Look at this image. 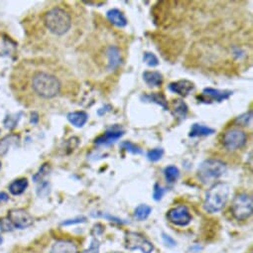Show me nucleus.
Returning a JSON list of instances; mask_svg holds the SVG:
<instances>
[{"label":"nucleus","mask_w":253,"mask_h":253,"mask_svg":"<svg viewBox=\"0 0 253 253\" xmlns=\"http://www.w3.org/2000/svg\"><path fill=\"white\" fill-rule=\"evenodd\" d=\"M164 155V149L162 148H154L147 152V159L151 162H158L162 159Z\"/></svg>","instance_id":"a878e982"},{"label":"nucleus","mask_w":253,"mask_h":253,"mask_svg":"<svg viewBox=\"0 0 253 253\" xmlns=\"http://www.w3.org/2000/svg\"><path fill=\"white\" fill-rule=\"evenodd\" d=\"M230 188L226 183H216L207 192L204 209L210 213L220 211L226 205L229 197Z\"/></svg>","instance_id":"7ed1b4c3"},{"label":"nucleus","mask_w":253,"mask_h":253,"mask_svg":"<svg viewBox=\"0 0 253 253\" xmlns=\"http://www.w3.org/2000/svg\"><path fill=\"white\" fill-rule=\"evenodd\" d=\"M124 246L128 250H141L142 253H152L154 245L139 232L128 231L125 233Z\"/></svg>","instance_id":"0eeeda50"},{"label":"nucleus","mask_w":253,"mask_h":253,"mask_svg":"<svg viewBox=\"0 0 253 253\" xmlns=\"http://www.w3.org/2000/svg\"><path fill=\"white\" fill-rule=\"evenodd\" d=\"M0 132H1V130H0Z\"/></svg>","instance_id":"c9c22d12"},{"label":"nucleus","mask_w":253,"mask_h":253,"mask_svg":"<svg viewBox=\"0 0 253 253\" xmlns=\"http://www.w3.org/2000/svg\"><path fill=\"white\" fill-rule=\"evenodd\" d=\"M164 194H165V190L159 184H155L153 189V199L158 202L163 198Z\"/></svg>","instance_id":"c756f323"},{"label":"nucleus","mask_w":253,"mask_h":253,"mask_svg":"<svg viewBox=\"0 0 253 253\" xmlns=\"http://www.w3.org/2000/svg\"><path fill=\"white\" fill-rule=\"evenodd\" d=\"M141 100L144 102H152L160 105L164 110H169V104L166 96L161 92H151L141 95Z\"/></svg>","instance_id":"2eb2a0df"},{"label":"nucleus","mask_w":253,"mask_h":253,"mask_svg":"<svg viewBox=\"0 0 253 253\" xmlns=\"http://www.w3.org/2000/svg\"><path fill=\"white\" fill-rule=\"evenodd\" d=\"M9 86L25 107H51L77 92L73 74L58 62L44 58L25 59L12 69Z\"/></svg>","instance_id":"f257e3e1"},{"label":"nucleus","mask_w":253,"mask_h":253,"mask_svg":"<svg viewBox=\"0 0 253 253\" xmlns=\"http://www.w3.org/2000/svg\"><path fill=\"white\" fill-rule=\"evenodd\" d=\"M86 218L85 217H78L75 219H68L64 222H62V225H72V224H76V223H82V222H85Z\"/></svg>","instance_id":"7c9ffc66"},{"label":"nucleus","mask_w":253,"mask_h":253,"mask_svg":"<svg viewBox=\"0 0 253 253\" xmlns=\"http://www.w3.org/2000/svg\"><path fill=\"white\" fill-rule=\"evenodd\" d=\"M232 95L231 90H220L212 87H206L201 96H198V99L201 102L205 103H211L212 101L216 102H221L225 99H228Z\"/></svg>","instance_id":"9d476101"},{"label":"nucleus","mask_w":253,"mask_h":253,"mask_svg":"<svg viewBox=\"0 0 253 253\" xmlns=\"http://www.w3.org/2000/svg\"><path fill=\"white\" fill-rule=\"evenodd\" d=\"M27 187H28V180L26 178L17 179L9 185V192L13 196H19L26 191Z\"/></svg>","instance_id":"6ab92c4d"},{"label":"nucleus","mask_w":253,"mask_h":253,"mask_svg":"<svg viewBox=\"0 0 253 253\" xmlns=\"http://www.w3.org/2000/svg\"><path fill=\"white\" fill-rule=\"evenodd\" d=\"M0 169H1V162H0Z\"/></svg>","instance_id":"f704fd0d"},{"label":"nucleus","mask_w":253,"mask_h":253,"mask_svg":"<svg viewBox=\"0 0 253 253\" xmlns=\"http://www.w3.org/2000/svg\"><path fill=\"white\" fill-rule=\"evenodd\" d=\"M246 143V132L237 126H232V127L226 129L221 137V144L228 151L239 150L243 148Z\"/></svg>","instance_id":"423d86ee"},{"label":"nucleus","mask_w":253,"mask_h":253,"mask_svg":"<svg viewBox=\"0 0 253 253\" xmlns=\"http://www.w3.org/2000/svg\"><path fill=\"white\" fill-rule=\"evenodd\" d=\"M9 200V196L4 193V192H0V203H6Z\"/></svg>","instance_id":"473e14b6"},{"label":"nucleus","mask_w":253,"mask_h":253,"mask_svg":"<svg viewBox=\"0 0 253 253\" xmlns=\"http://www.w3.org/2000/svg\"><path fill=\"white\" fill-rule=\"evenodd\" d=\"M163 239L165 241V243L169 246H174L176 244L175 240L173 238H171L169 235H166V234H163Z\"/></svg>","instance_id":"2f4dec72"},{"label":"nucleus","mask_w":253,"mask_h":253,"mask_svg":"<svg viewBox=\"0 0 253 253\" xmlns=\"http://www.w3.org/2000/svg\"><path fill=\"white\" fill-rule=\"evenodd\" d=\"M231 212L237 220L248 219L253 212L252 197L246 193L237 194L231 204Z\"/></svg>","instance_id":"39448f33"},{"label":"nucleus","mask_w":253,"mask_h":253,"mask_svg":"<svg viewBox=\"0 0 253 253\" xmlns=\"http://www.w3.org/2000/svg\"><path fill=\"white\" fill-rule=\"evenodd\" d=\"M168 89L173 93L186 97L195 89V84L188 80H180V81L171 83L168 85Z\"/></svg>","instance_id":"f8f14e48"},{"label":"nucleus","mask_w":253,"mask_h":253,"mask_svg":"<svg viewBox=\"0 0 253 253\" xmlns=\"http://www.w3.org/2000/svg\"><path fill=\"white\" fill-rule=\"evenodd\" d=\"M19 141V136L11 134L4 137L2 140H0V155H5L9 148Z\"/></svg>","instance_id":"412c9836"},{"label":"nucleus","mask_w":253,"mask_h":253,"mask_svg":"<svg viewBox=\"0 0 253 253\" xmlns=\"http://www.w3.org/2000/svg\"><path fill=\"white\" fill-rule=\"evenodd\" d=\"M6 218L11 223L13 229H25L34 222L33 217L22 209H15L8 211Z\"/></svg>","instance_id":"1a4fd4ad"},{"label":"nucleus","mask_w":253,"mask_h":253,"mask_svg":"<svg viewBox=\"0 0 253 253\" xmlns=\"http://www.w3.org/2000/svg\"><path fill=\"white\" fill-rule=\"evenodd\" d=\"M49 172H50V166H49V164H44V165L40 168V170L38 171V173H36V174L34 175L33 180H34L36 183H37V182H41V181L44 179V177L49 174Z\"/></svg>","instance_id":"cd10ccee"},{"label":"nucleus","mask_w":253,"mask_h":253,"mask_svg":"<svg viewBox=\"0 0 253 253\" xmlns=\"http://www.w3.org/2000/svg\"><path fill=\"white\" fill-rule=\"evenodd\" d=\"M143 61L146 65H148L151 68H155L157 66H159L160 62L157 58V56L151 52H145L144 56H143Z\"/></svg>","instance_id":"bb28decb"},{"label":"nucleus","mask_w":253,"mask_h":253,"mask_svg":"<svg viewBox=\"0 0 253 253\" xmlns=\"http://www.w3.org/2000/svg\"><path fill=\"white\" fill-rule=\"evenodd\" d=\"M144 82L150 87H160L163 84V76L157 71H145L142 75Z\"/></svg>","instance_id":"dca6fc26"},{"label":"nucleus","mask_w":253,"mask_h":253,"mask_svg":"<svg viewBox=\"0 0 253 253\" xmlns=\"http://www.w3.org/2000/svg\"><path fill=\"white\" fill-rule=\"evenodd\" d=\"M67 118L69 120V122L74 125L75 127L81 128L87 122L88 120V114L85 111L83 110H79V111H74V112H70L67 115Z\"/></svg>","instance_id":"f3484780"},{"label":"nucleus","mask_w":253,"mask_h":253,"mask_svg":"<svg viewBox=\"0 0 253 253\" xmlns=\"http://www.w3.org/2000/svg\"><path fill=\"white\" fill-rule=\"evenodd\" d=\"M99 247H100V243H99L98 239L92 238L90 241L89 247L87 249H85L83 253H99Z\"/></svg>","instance_id":"c85d7f7f"},{"label":"nucleus","mask_w":253,"mask_h":253,"mask_svg":"<svg viewBox=\"0 0 253 253\" xmlns=\"http://www.w3.org/2000/svg\"><path fill=\"white\" fill-rule=\"evenodd\" d=\"M215 133V130L213 128L208 127V126H205L203 124L199 123H194L191 127V130L189 132V136L194 138V137H204V136H210Z\"/></svg>","instance_id":"a211bd4d"},{"label":"nucleus","mask_w":253,"mask_h":253,"mask_svg":"<svg viewBox=\"0 0 253 253\" xmlns=\"http://www.w3.org/2000/svg\"><path fill=\"white\" fill-rule=\"evenodd\" d=\"M226 171L227 166L223 161L214 158H209L200 164L197 175L202 183L208 185L222 177Z\"/></svg>","instance_id":"20e7f679"},{"label":"nucleus","mask_w":253,"mask_h":253,"mask_svg":"<svg viewBox=\"0 0 253 253\" xmlns=\"http://www.w3.org/2000/svg\"><path fill=\"white\" fill-rule=\"evenodd\" d=\"M151 211H152V208H151L150 206L145 205V204L139 205V206L135 209V211H134V217H135L136 219L140 220V221L145 220V219L148 218V216L150 215Z\"/></svg>","instance_id":"4be33fe9"},{"label":"nucleus","mask_w":253,"mask_h":253,"mask_svg":"<svg viewBox=\"0 0 253 253\" xmlns=\"http://www.w3.org/2000/svg\"><path fill=\"white\" fill-rule=\"evenodd\" d=\"M164 177L169 184L175 183L180 177V171L176 166H167L164 169Z\"/></svg>","instance_id":"5701e85b"},{"label":"nucleus","mask_w":253,"mask_h":253,"mask_svg":"<svg viewBox=\"0 0 253 253\" xmlns=\"http://www.w3.org/2000/svg\"><path fill=\"white\" fill-rule=\"evenodd\" d=\"M120 147L124 150H126L127 152H130L134 155H141L143 152H142V149L137 146L136 144L130 142V141H124L120 144Z\"/></svg>","instance_id":"393cba45"},{"label":"nucleus","mask_w":253,"mask_h":253,"mask_svg":"<svg viewBox=\"0 0 253 253\" xmlns=\"http://www.w3.org/2000/svg\"><path fill=\"white\" fill-rule=\"evenodd\" d=\"M166 216L171 223L177 226H187L193 219L189 209L184 205L169 210Z\"/></svg>","instance_id":"6e6552de"},{"label":"nucleus","mask_w":253,"mask_h":253,"mask_svg":"<svg viewBox=\"0 0 253 253\" xmlns=\"http://www.w3.org/2000/svg\"><path fill=\"white\" fill-rule=\"evenodd\" d=\"M50 253H78V247L70 240H57L52 244Z\"/></svg>","instance_id":"ddd939ff"},{"label":"nucleus","mask_w":253,"mask_h":253,"mask_svg":"<svg viewBox=\"0 0 253 253\" xmlns=\"http://www.w3.org/2000/svg\"><path fill=\"white\" fill-rule=\"evenodd\" d=\"M252 121V110H249L248 112H245L241 115H239L238 117H236V119L234 120L235 125L237 127L239 126H244V127H247L249 126V124H251Z\"/></svg>","instance_id":"b1692460"},{"label":"nucleus","mask_w":253,"mask_h":253,"mask_svg":"<svg viewBox=\"0 0 253 253\" xmlns=\"http://www.w3.org/2000/svg\"><path fill=\"white\" fill-rule=\"evenodd\" d=\"M123 135H124L123 130L116 127H113V128L111 127L107 129L105 132H103L101 135H99L97 138H95L93 143L97 146H107L116 142Z\"/></svg>","instance_id":"9b49d317"},{"label":"nucleus","mask_w":253,"mask_h":253,"mask_svg":"<svg viewBox=\"0 0 253 253\" xmlns=\"http://www.w3.org/2000/svg\"><path fill=\"white\" fill-rule=\"evenodd\" d=\"M75 24L74 10L69 5L56 4L49 6L37 18L35 35H44L48 39L59 40L67 38ZM51 40V41H52Z\"/></svg>","instance_id":"f03ea898"},{"label":"nucleus","mask_w":253,"mask_h":253,"mask_svg":"<svg viewBox=\"0 0 253 253\" xmlns=\"http://www.w3.org/2000/svg\"><path fill=\"white\" fill-rule=\"evenodd\" d=\"M172 106H173V114L179 118L184 119L188 113V105L186 104V102L180 98L174 99L172 102Z\"/></svg>","instance_id":"aec40b11"},{"label":"nucleus","mask_w":253,"mask_h":253,"mask_svg":"<svg viewBox=\"0 0 253 253\" xmlns=\"http://www.w3.org/2000/svg\"><path fill=\"white\" fill-rule=\"evenodd\" d=\"M2 243V238H1V236H0V244Z\"/></svg>","instance_id":"72a5a7b5"},{"label":"nucleus","mask_w":253,"mask_h":253,"mask_svg":"<svg viewBox=\"0 0 253 253\" xmlns=\"http://www.w3.org/2000/svg\"><path fill=\"white\" fill-rule=\"evenodd\" d=\"M106 18L112 25L118 28H124L128 24V21L126 19L123 12L117 8H112L108 10L106 12Z\"/></svg>","instance_id":"4468645a"}]
</instances>
